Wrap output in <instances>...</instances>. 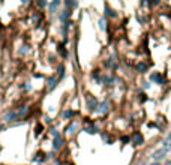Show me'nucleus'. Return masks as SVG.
I'll return each mask as SVG.
<instances>
[{
    "label": "nucleus",
    "mask_w": 171,
    "mask_h": 165,
    "mask_svg": "<svg viewBox=\"0 0 171 165\" xmlns=\"http://www.w3.org/2000/svg\"><path fill=\"white\" fill-rule=\"evenodd\" d=\"M132 140H134V143H135L137 146H141V144L144 143V138H143V135H141L140 132H137V134L134 135V138H132Z\"/></svg>",
    "instance_id": "obj_1"
},
{
    "label": "nucleus",
    "mask_w": 171,
    "mask_h": 165,
    "mask_svg": "<svg viewBox=\"0 0 171 165\" xmlns=\"http://www.w3.org/2000/svg\"><path fill=\"white\" fill-rule=\"evenodd\" d=\"M108 110H110V104H108V102H102V104L99 105V110H98V111H99L101 114H105Z\"/></svg>",
    "instance_id": "obj_2"
},
{
    "label": "nucleus",
    "mask_w": 171,
    "mask_h": 165,
    "mask_svg": "<svg viewBox=\"0 0 171 165\" xmlns=\"http://www.w3.org/2000/svg\"><path fill=\"white\" fill-rule=\"evenodd\" d=\"M87 107H89L90 110H95V108H96V101H95L93 96H89V98H87Z\"/></svg>",
    "instance_id": "obj_3"
},
{
    "label": "nucleus",
    "mask_w": 171,
    "mask_h": 165,
    "mask_svg": "<svg viewBox=\"0 0 171 165\" xmlns=\"http://www.w3.org/2000/svg\"><path fill=\"white\" fill-rule=\"evenodd\" d=\"M62 146H63V140H62L60 137H57V138L54 140V149L57 150V149H60Z\"/></svg>",
    "instance_id": "obj_4"
},
{
    "label": "nucleus",
    "mask_w": 171,
    "mask_h": 165,
    "mask_svg": "<svg viewBox=\"0 0 171 165\" xmlns=\"http://www.w3.org/2000/svg\"><path fill=\"white\" fill-rule=\"evenodd\" d=\"M164 156H165V152H164V150H158V152L153 153V158H155V159H162Z\"/></svg>",
    "instance_id": "obj_5"
},
{
    "label": "nucleus",
    "mask_w": 171,
    "mask_h": 165,
    "mask_svg": "<svg viewBox=\"0 0 171 165\" xmlns=\"http://www.w3.org/2000/svg\"><path fill=\"white\" fill-rule=\"evenodd\" d=\"M137 71H138V72H146V71H147V65L138 63V65H137Z\"/></svg>",
    "instance_id": "obj_6"
},
{
    "label": "nucleus",
    "mask_w": 171,
    "mask_h": 165,
    "mask_svg": "<svg viewBox=\"0 0 171 165\" xmlns=\"http://www.w3.org/2000/svg\"><path fill=\"white\" fill-rule=\"evenodd\" d=\"M105 24H107V23H105V18H101V20H99V27H101V30H105V27H107Z\"/></svg>",
    "instance_id": "obj_7"
},
{
    "label": "nucleus",
    "mask_w": 171,
    "mask_h": 165,
    "mask_svg": "<svg viewBox=\"0 0 171 165\" xmlns=\"http://www.w3.org/2000/svg\"><path fill=\"white\" fill-rule=\"evenodd\" d=\"M54 86H56V80H54V78H51V80L48 81V89L51 90V89H54Z\"/></svg>",
    "instance_id": "obj_8"
},
{
    "label": "nucleus",
    "mask_w": 171,
    "mask_h": 165,
    "mask_svg": "<svg viewBox=\"0 0 171 165\" xmlns=\"http://www.w3.org/2000/svg\"><path fill=\"white\" fill-rule=\"evenodd\" d=\"M107 15H110V17H116L114 11H110V9H108V6H107Z\"/></svg>",
    "instance_id": "obj_9"
},
{
    "label": "nucleus",
    "mask_w": 171,
    "mask_h": 165,
    "mask_svg": "<svg viewBox=\"0 0 171 165\" xmlns=\"http://www.w3.org/2000/svg\"><path fill=\"white\" fill-rule=\"evenodd\" d=\"M71 116H72V111H66L65 113V117H71Z\"/></svg>",
    "instance_id": "obj_10"
},
{
    "label": "nucleus",
    "mask_w": 171,
    "mask_h": 165,
    "mask_svg": "<svg viewBox=\"0 0 171 165\" xmlns=\"http://www.w3.org/2000/svg\"><path fill=\"white\" fill-rule=\"evenodd\" d=\"M150 165H161V162H152Z\"/></svg>",
    "instance_id": "obj_11"
},
{
    "label": "nucleus",
    "mask_w": 171,
    "mask_h": 165,
    "mask_svg": "<svg viewBox=\"0 0 171 165\" xmlns=\"http://www.w3.org/2000/svg\"><path fill=\"white\" fill-rule=\"evenodd\" d=\"M168 140H171V134H170V135H168Z\"/></svg>",
    "instance_id": "obj_12"
}]
</instances>
